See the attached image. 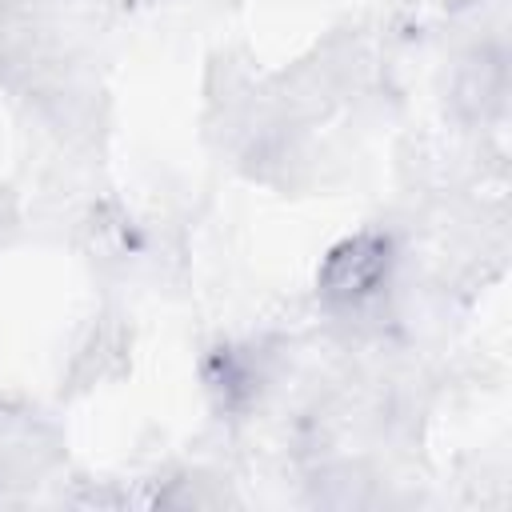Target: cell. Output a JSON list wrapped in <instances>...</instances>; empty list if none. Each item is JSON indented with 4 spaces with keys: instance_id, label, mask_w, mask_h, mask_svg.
Instances as JSON below:
<instances>
[{
    "instance_id": "6da1fadb",
    "label": "cell",
    "mask_w": 512,
    "mask_h": 512,
    "mask_svg": "<svg viewBox=\"0 0 512 512\" xmlns=\"http://www.w3.org/2000/svg\"><path fill=\"white\" fill-rule=\"evenodd\" d=\"M388 260H392L388 240L376 236V232H356V236L340 240L320 264V276H316L320 296L328 304H360V300H368L384 284Z\"/></svg>"
}]
</instances>
